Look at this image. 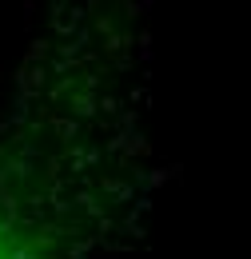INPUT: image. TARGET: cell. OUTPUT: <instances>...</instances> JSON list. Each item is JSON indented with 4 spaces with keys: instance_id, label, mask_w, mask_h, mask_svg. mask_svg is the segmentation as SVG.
<instances>
[{
    "instance_id": "1",
    "label": "cell",
    "mask_w": 251,
    "mask_h": 259,
    "mask_svg": "<svg viewBox=\"0 0 251 259\" xmlns=\"http://www.w3.org/2000/svg\"><path fill=\"white\" fill-rule=\"evenodd\" d=\"M12 239H16V235H12V227L0 220V259H12Z\"/></svg>"
}]
</instances>
